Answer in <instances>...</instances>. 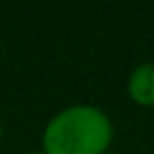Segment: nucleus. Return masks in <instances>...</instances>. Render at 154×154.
<instances>
[{"mask_svg": "<svg viewBox=\"0 0 154 154\" xmlns=\"http://www.w3.org/2000/svg\"><path fill=\"white\" fill-rule=\"evenodd\" d=\"M41 140L45 154H107L113 123L96 105H70L45 125Z\"/></svg>", "mask_w": 154, "mask_h": 154, "instance_id": "f257e3e1", "label": "nucleus"}, {"mask_svg": "<svg viewBox=\"0 0 154 154\" xmlns=\"http://www.w3.org/2000/svg\"><path fill=\"white\" fill-rule=\"evenodd\" d=\"M127 94L140 107L154 105V63H143L127 80Z\"/></svg>", "mask_w": 154, "mask_h": 154, "instance_id": "f03ea898", "label": "nucleus"}, {"mask_svg": "<svg viewBox=\"0 0 154 154\" xmlns=\"http://www.w3.org/2000/svg\"><path fill=\"white\" fill-rule=\"evenodd\" d=\"M0 137H2V123H0Z\"/></svg>", "mask_w": 154, "mask_h": 154, "instance_id": "7ed1b4c3", "label": "nucleus"}, {"mask_svg": "<svg viewBox=\"0 0 154 154\" xmlns=\"http://www.w3.org/2000/svg\"><path fill=\"white\" fill-rule=\"evenodd\" d=\"M31 154H45V152H31Z\"/></svg>", "mask_w": 154, "mask_h": 154, "instance_id": "20e7f679", "label": "nucleus"}, {"mask_svg": "<svg viewBox=\"0 0 154 154\" xmlns=\"http://www.w3.org/2000/svg\"><path fill=\"white\" fill-rule=\"evenodd\" d=\"M107 154H115V152H107Z\"/></svg>", "mask_w": 154, "mask_h": 154, "instance_id": "39448f33", "label": "nucleus"}]
</instances>
